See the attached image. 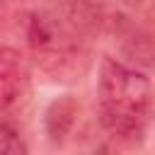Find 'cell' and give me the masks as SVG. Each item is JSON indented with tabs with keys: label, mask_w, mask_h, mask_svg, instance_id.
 <instances>
[{
	"label": "cell",
	"mask_w": 155,
	"mask_h": 155,
	"mask_svg": "<svg viewBox=\"0 0 155 155\" xmlns=\"http://www.w3.org/2000/svg\"><path fill=\"white\" fill-rule=\"evenodd\" d=\"M78 102L70 97V94H63V97H56L48 107H46V114H44V128H46V136L51 143H63L65 136L73 131L75 126V119H78Z\"/></svg>",
	"instance_id": "obj_3"
},
{
	"label": "cell",
	"mask_w": 155,
	"mask_h": 155,
	"mask_svg": "<svg viewBox=\"0 0 155 155\" xmlns=\"http://www.w3.org/2000/svg\"><path fill=\"white\" fill-rule=\"evenodd\" d=\"M0 153L2 155H27L29 148L27 143L19 138V133L10 126V121L5 119L0 124Z\"/></svg>",
	"instance_id": "obj_4"
},
{
	"label": "cell",
	"mask_w": 155,
	"mask_h": 155,
	"mask_svg": "<svg viewBox=\"0 0 155 155\" xmlns=\"http://www.w3.org/2000/svg\"><path fill=\"white\" fill-rule=\"evenodd\" d=\"M124 2H140V0H124Z\"/></svg>",
	"instance_id": "obj_5"
},
{
	"label": "cell",
	"mask_w": 155,
	"mask_h": 155,
	"mask_svg": "<svg viewBox=\"0 0 155 155\" xmlns=\"http://www.w3.org/2000/svg\"><path fill=\"white\" fill-rule=\"evenodd\" d=\"M27 92H29L27 58L19 51L5 46L0 51V102H2V111H10L15 104H19Z\"/></svg>",
	"instance_id": "obj_2"
},
{
	"label": "cell",
	"mask_w": 155,
	"mask_h": 155,
	"mask_svg": "<svg viewBox=\"0 0 155 155\" xmlns=\"http://www.w3.org/2000/svg\"><path fill=\"white\" fill-rule=\"evenodd\" d=\"M99 124L102 128L121 140H138L145 133L153 111L150 80L114 58H104L99 65Z\"/></svg>",
	"instance_id": "obj_1"
}]
</instances>
